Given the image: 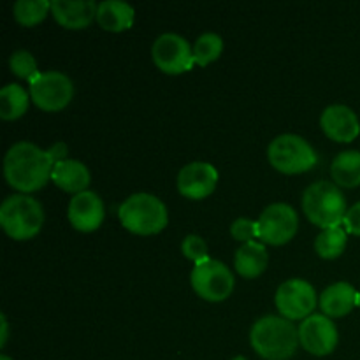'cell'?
<instances>
[{
    "mask_svg": "<svg viewBox=\"0 0 360 360\" xmlns=\"http://www.w3.org/2000/svg\"><path fill=\"white\" fill-rule=\"evenodd\" d=\"M53 162L48 151L34 143L21 141L13 144L4 158V176L9 186L21 193L37 192L51 179Z\"/></svg>",
    "mask_w": 360,
    "mask_h": 360,
    "instance_id": "6da1fadb",
    "label": "cell"
},
{
    "mask_svg": "<svg viewBox=\"0 0 360 360\" xmlns=\"http://www.w3.org/2000/svg\"><path fill=\"white\" fill-rule=\"evenodd\" d=\"M250 343L262 359L287 360L297 350L299 329L283 316L267 315L252 327Z\"/></svg>",
    "mask_w": 360,
    "mask_h": 360,
    "instance_id": "7a4b0ae2",
    "label": "cell"
},
{
    "mask_svg": "<svg viewBox=\"0 0 360 360\" xmlns=\"http://www.w3.org/2000/svg\"><path fill=\"white\" fill-rule=\"evenodd\" d=\"M302 210L313 225L323 229L340 227L347 217V199L336 183L316 181L304 190Z\"/></svg>",
    "mask_w": 360,
    "mask_h": 360,
    "instance_id": "3957f363",
    "label": "cell"
},
{
    "mask_svg": "<svg viewBox=\"0 0 360 360\" xmlns=\"http://www.w3.org/2000/svg\"><path fill=\"white\" fill-rule=\"evenodd\" d=\"M0 225L9 238L27 241L35 238L44 225L41 202L27 193L7 197L0 206Z\"/></svg>",
    "mask_w": 360,
    "mask_h": 360,
    "instance_id": "277c9868",
    "label": "cell"
},
{
    "mask_svg": "<svg viewBox=\"0 0 360 360\" xmlns=\"http://www.w3.org/2000/svg\"><path fill=\"white\" fill-rule=\"evenodd\" d=\"M120 221L129 232L137 236H153L165 229L169 213L165 204L151 193H134L118 210Z\"/></svg>",
    "mask_w": 360,
    "mask_h": 360,
    "instance_id": "5b68a950",
    "label": "cell"
},
{
    "mask_svg": "<svg viewBox=\"0 0 360 360\" xmlns=\"http://www.w3.org/2000/svg\"><path fill=\"white\" fill-rule=\"evenodd\" d=\"M267 158L269 164L283 174H302L311 171L319 162V155L311 144L295 134H283L271 141Z\"/></svg>",
    "mask_w": 360,
    "mask_h": 360,
    "instance_id": "8992f818",
    "label": "cell"
},
{
    "mask_svg": "<svg viewBox=\"0 0 360 360\" xmlns=\"http://www.w3.org/2000/svg\"><path fill=\"white\" fill-rule=\"evenodd\" d=\"M190 283L199 297L210 302L225 301L234 290V276L231 269L214 259L195 264L190 274Z\"/></svg>",
    "mask_w": 360,
    "mask_h": 360,
    "instance_id": "52a82bcc",
    "label": "cell"
},
{
    "mask_svg": "<svg viewBox=\"0 0 360 360\" xmlns=\"http://www.w3.org/2000/svg\"><path fill=\"white\" fill-rule=\"evenodd\" d=\"M74 97V84L69 76L58 70L39 72L30 81V98L46 112L62 111Z\"/></svg>",
    "mask_w": 360,
    "mask_h": 360,
    "instance_id": "ba28073f",
    "label": "cell"
},
{
    "mask_svg": "<svg viewBox=\"0 0 360 360\" xmlns=\"http://www.w3.org/2000/svg\"><path fill=\"white\" fill-rule=\"evenodd\" d=\"M257 225H259L260 241L271 246H281L294 239L299 227V218L294 207L285 202H276L262 211Z\"/></svg>",
    "mask_w": 360,
    "mask_h": 360,
    "instance_id": "9c48e42d",
    "label": "cell"
},
{
    "mask_svg": "<svg viewBox=\"0 0 360 360\" xmlns=\"http://www.w3.org/2000/svg\"><path fill=\"white\" fill-rule=\"evenodd\" d=\"M151 58L162 72L171 74V76L188 72L195 65L193 48L185 37L178 34H162L153 42Z\"/></svg>",
    "mask_w": 360,
    "mask_h": 360,
    "instance_id": "30bf717a",
    "label": "cell"
},
{
    "mask_svg": "<svg viewBox=\"0 0 360 360\" xmlns=\"http://www.w3.org/2000/svg\"><path fill=\"white\" fill-rule=\"evenodd\" d=\"M278 311L287 320H306L311 316L316 306V292L311 285L301 278H294L278 287L274 295Z\"/></svg>",
    "mask_w": 360,
    "mask_h": 360,
    "instance_id": "8fae6325",
    "label": "cell"
},
{
    "mask_svg": "<svg viewBox=\"0 0 360 360\" xmlns=\"http://www.w3.org/2000/svg\"><path fill=\"white\" fill-rule=\"evenodd\" d=\"M340 334L333 320L326 315H311L299 326V343L316 357H323L336 350Z\"/></svg>",
    "mask_w": 360,
    "mask_h": 360,
    "instance_id": "7c38bea8",
    "label": "cell"
},
{
    "mask_svg": "<svg viewBox=\"0 0 360 360\" xmlns=\"http://www.w3.org/2000/svg\"><path fill=\"white\" fill-rule=\"evenodd\" d=\"M218 183V171L207 162H192L178 174V192L192 200H200L214 192Z\"/></svg>",
    "mask_w": 360,
    "mask_h": 360,
    "instance_id": "4fadbf2b",
    "label": "cell"
},
{
    "mask_svg": "<svg viewBox=\"0 0 360 360\" xmlns=\"http://www.w3.org/2000/svg\"><path fill=\"white\" fill-rule=\"evenodd\" d=\"M67 217L76 231L94 232L104 221V202L95 192H90V190L81 192L70 199Z\"/></svg>",
    "mask_w": 360,
    "mask_h": 360,
    "instance_id": "5bb4252c",
    "label": "cell"
},
{
    "mask_svg": "<svg viewBox=\"0 0 360 360\" xmlns=\"http://www.w3.org/2000/svg\"><path fill=\"white\" fill-rule=\"evenodd\" d=\"M320 127L329 139L336 143H352L360 134V122L354 109L343 104L329 105L322 112Z\"/></svg>",
    "mask_w": 360,
    "mask_h": 360,
    "instance_id": "9a60e30c",
    "label": "cell"
},
{
    "mask_svg": "<svg viewBox=\"0 0 360 360\" xmlns=\"http://www.w3.org/2000/svg\"><path fill=\"white\" fill-rule=\"evenodd\" d=\"M98 4L94 0H53L51 14L58 25L69 30H83L97 20Z\"/></svg>",
    "mask_w": 360,
    "mask_h": 360,
    "instance_id": "2e32d148",
    "label": "cell"
},
{
    "mask_svg": "<svg viewBox=\"0 0 360 360\" xmlns=\"http://www.w3.org/2000/svg\"><path fill=\"white\" fill-rule=\"evenodd\" d=\"M51 179L60 190L77 195V193L81 192H86L91 176L83 162L67 158V160L58 162V164L53 165Z\"/></svg>",
    "mask_w": 360,
    "mask_h": 360,
    "instance_id": "e0dca14e",
    "label": "cell"
},
{
    "mask_svg": "<svg viewBox=\"0 0 360 360\" xmlns=\"http://www.w3.org/2000/svg\"><path fill=\"white\" fill-rule=\"evenodd\" d=\"M355 299H357V290L347 281H338L327 287L320 295V309L329 319H341L357 306Z\"/></svg>",
    "mask_w": 360,
    "mask_h": 360,
    "instance_id": "ac0fdd59",
    "label": "cell"
},
{
    "mask_svg": "<svg viewBox=\"0 0 360 360\" xmlns=\"http://www.w3.org/2000/svg\"><path fill=\"white\" fill-rule=\"evenodd\" d=\"M136 11L130 4L120 0H104L98 4L97 21L105 32H125L132 28Z\"/></svg>",
    "mask_w": 360,
    "mask_h": 360,
    "instance_id": "d6986e66",
    "label": "cell"
},
{
    "mask_svg": "<svg viewBox=\"0 0 360 360\" xmlns=\"http://www.w3.org/2000/svg\"><path fill=\"white\" fill-rule=\"evenodd\" d=\"M267 262H269L267 250L266 246L259 241H252V243H246V245H241L234 257L236 271L239 273V276L248 278V280L259 278L260 274L266 271Z\"/></svg>",
    "mask_w": 360,
    "mask_h": 360,
    "instance_id": "ffe728a7",
    "label": "cell"
},
{
    "mask_svg": "<svg viewBox=\"0 0 360 360\" xmlns=\"http://www.w3.org/2000/svg\"><path fill=\"white\" fill-rule=\"evenodd\" d=\"M334 183L343 188H355L360 185V151L350 150L338 155L330 165Z\"/></svg>",
    "mask_w": 360,
    "mask_h": 360,
    "instance_id": "44dd1931",
    "label": "cell"
},
{
    "mask_svg": "<svg viewBox=\"0 0 360 360\" xmlns=\"http://www.w3.org/2000/svg\"><path fill=\"white\" fill-rule=\"evenodd\" d=\"M30 94L21 84H6L0 90V116L7 122L18 120L27 112Z\"/></svg>",
    "mask_w": 360,
    "mask_h": 360,
    "instance_id": "7402d4cb",
    "label": "cell"
},
{
    "mask_svg": "<svg viewBox=\"0 0 360 360\" xmlns=\"http://www.w3.org/2000/svg\"><path fill=\"white\" fill-rule=\"evenodd\" d=\"M347 248V231L341 227L323 229L315 239V252L326 260L338 259Z\"/></svg>",
    "mask_w": 360,
    "mask_h": 360,
    "instance_id": "603a6c76",
    "label": "cell"
},
{
    "mask_svg": "<svg viewBox=\"0 0 360 360\" xmlns=\"http://www.w3.org/2000/svg\"><path fill=\"white\" fill-rule=\"evenodd\" d=\"M14 18L23 27H34L41 23L48 13H51V2L48 0H18L13 7Z\"/></svg>",
    "mask_w": 360,
    "mask_h": 360,
    "instance_id": "cb8c5ba5",
    "label": "cell"
},
{
    "mask_svg": "<svg viewBox=\"0 0 360 360\" xmlns=\"http://www.w3.org/2000/svg\"><path fill=\"white\" fill-rule=\"evenodd\" d=\"M224 51V39L218 34L207 32L202 34L193 44V62L199 67H206L217 62Z\"/></svg>",
    "mask_w": 360,
    "mask_h": 360,
    "instance_id": "d4e9b609",
    "label": "cell"
},
{
    "mask_svg": "<svg viewBox=\"0 0 360 360\" xmlns=\"http://www.w3.org/2000/svg\"><path fill=\"white\" fill-rule=\"evenodd\" d=\"M9 67L11 72H13L14 76L21 77V79H28V83L41 72V70L37 69V62H35L34 55H32L30 51H25V49L14 51L13 55H11Z\"/></svg>",
    "mask_w": 360,
    "mask_h": 360,
    "instance_id": "484cf974",
    "label": "cell"
},
{
    "mask_svg": "<svg viewBox=\"0 0 360 360\" xmlns=\"http://www.w3.org/2000/svg\"><path fill=\"white\" fill-rule=\"evenodd\" d=\"M181 252L183 255H185L188 260H192L193 264H200L204 262V260L210 259V255H207L206 241H204L200 236H195V234H190L183 239Z\"/></svg>",
    "mask_w": 360,
    "mask_h": 360,
    "instance_id": "4316f807",
    "label": "cell"
},
{
    "mask_svg": "<svg viewBox=\"0 0 360 360\" xmlns=\"http://www.w3.org/2000/svg\"><path fill=\"white\" fill-rule=\"evenodd\" d=\"M231 234L236 241L246 245V243L259 239V225H257V221L248 220V218H238V220L232 221Z\"/></svg>",
    "mask_w": 360,
    "mask_h": 360,
    "instance_id": "83f0119b",
    "label": "cell"
},
{
    "mask_svg": "<svg viewBox=\"0 0 360 360\" xmlns=\"http://www.w3.org/2000/svg\"><path fill=\"white\" fill-rule=\"evenodd\" d=\"M345 231L348 234L359 236L360 238V202L354 204L350 210L347 211V217H345Z\"/></svg>",
    "mask_w": 360,
    "mask_h": 360,
    "instance_id": "f1b7e54d",
    "label": "cell"
},
{
    "mask_svg": "<svg viewBox=\"0 0 360 360\" xmlns=\"http://www.w3.org/2000/svg\"><path fill=\"white\" fill-rule=\"evenodd\" d=\"M46 151H48V155H49V158H51L53 164H58V162L67 160V153H69V148H67L65 143H56Z\"/></svg>",
    "mask_w": 360,
    "mask_h": 360,
    "instance_id": "f546056e",
    "label": "cell"
},
{
    "mask_svg": "<svg viewBox=\"0 0 360 360\" xmlns=\"http://www.w3.org/2000/svg\"><path fill=\"white\" fill-rule=\"evenodd\" d=\"M0 327H2V334H0V347H6L7 343V333H9V326H7L6 315H0Z\"/></svg>",
    "mask_w": 360,
    "mask_h": 360,
    "instance_id": "4dcf8cb0",
    "label": "cell"
},
{
    "mask_svg": "<svg viewBox=\"0 0 360 360\" xmlns=\"http://www.w3.org/2000/svg\"><path fill=\"white\" fill-rule=\"evenodd\" d=\"M355 304H357L360 308V292H357V299H355Z\"/></svg>",
    "mask_w": 360,
    "mask_h": 360,
    "instance_id": "1f68e13d",
    "label": "cell"
},
{
    "mask_svg": "<svg viewBox=\"0 0 360 360\" xmlns=\"http://www.w3.org/2000/svg\"><path fill=\"white\" fill-rule=\"evenodd\" d=\"M0 360H13V359L7 357V355H0Z\"/></svg>",
    "mask_w": 360,
    "mask_h": 360,
    "instance_id": "d6a6232c",
    "label": "cell"
},
{
    "mask_svg": "<svg viewBox=\"0 0 360 360\" xmlns=\"http://www.w3.org/2000/svg\"><path fill=\"white\" fill-rule=\"evenodd\" d=\"M232 360H248L246 357H241V355H239V357H234Z\"/></svg>",
    "mask_w": 360,
    "mask_h": 360,
    "instance_id": "836d02e7",
    "label": "cell"
}]
</instances>
